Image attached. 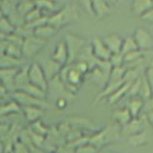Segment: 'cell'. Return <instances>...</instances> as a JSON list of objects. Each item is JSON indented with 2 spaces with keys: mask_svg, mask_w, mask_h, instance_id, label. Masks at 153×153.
<instances>
[{
  "mask_svg": "<svg viewBox=\"0 0 153 153\" xmlns=\"http://www.w3.org/2000/svg\"><path fill=\"white\" fill-rule=\"evenodd\" d=\"M117 123L109 124L100 131L89 137V143L99 149L105 145L113 143L120 138L121 128Z\"/></svg>",
  "mask_w": 153,
  "mask_h": 153,
  "instance_id": "cell-1",
  "label": "cell"
},
{
  "mask_svg": "<svg viewBox=\"0 0 153 153\" xmlns=\"http://www.w3.org/2000/svg\"><path fill=\"white\" fill-rule=\"evenodd\" d=\"M78 19V13L74 7L66 6L61 10L55 11L48 18V23L56 28L60 29L65 25L72 23Z\"/></svg>",
  "mask_w": 153,
  "mask_h": 153,
  "instance_id": "cell-2",
  "label": "cell"
},
{
  "mask_svg": "<svg viewBox=\"0 0 153 153\" xmlns=\"http://www.w3.org/2000/svg\"><path fill=\"white\" fill-rule=\"evenodd\" d=\"M64 41L67 45L69 53L68 65L73 64L79 58V55L85 47L86 40L85 38L76 34L67 33L64 37Z\"/></svg>",
  "mask_w": 153,
  "mask_h": 153,
  "instance_id": "cell-3",
  "label": "cell"
},
{
  "mask_svg": "<svg viewBox=\"0 0 153 153\" xmlns=\"http://www.w3.org/2000/svg\"><path fill=\"white\" fill-rule=\"evenodd\" d=\"M12 100L17 102L21 108L39 107L46 110L50 108L51 107L50 104L46 102V100L36 98L22 91H13L12 94Z\"/></svg>",
  "mask_w": 153,
  "mask_h": 153,
  "instance_id": "cell-4",
  "label": "cell"
},
{
  "mask_svg": "<svg viewBox=\"0 0 153 153\" xmlns=\"http://www.w3.org/2000/svg\"><path fill=\"white\" fill-rule=\"evenodd\" d=\"M28 76L30 83L47 92L49 81L46 79L41 64L38 62H33L30 64L28 68Z\"/></svg>",
  "mask_w": 153,
  "mask_h": 153,
  "instance_id": "cell-5",
  "label": "cell"
},
{
  "mask_svg": "<svg viewBox=\"0 0 153 153\" xmlns=\"http://www.w3.org/2000/svg\"><path fill=\"white\" fill-rule=\"evenodd\" d=\"M46 44V40H41L32 35L24 40L22 46V57L24 58H32L37 55Z\"/></svg>",
  "mask_w": 153,
  "mask_h": 153,
  "instance_id": "cell-6",
  "label": "cell"
},
{
  "mask_svg": "<svg viewBox=\"0 0 153 153\" xmlns=\"http://www.w3.org/2000/svg\"><path fill=\"white\" fill-rule=\"evenodd\" d=\"M132 37L140 50L149 52L153 48V36L146 28L143 27L136 28Z\"/></svg>",
  "mask_w": 153,
  "mask_h": 153,
  "instance_id": "cell-7",
  "label": "cell"
},
{
  "mask_svg": "<svg viewBox=\"0 0 153 153\" xmlns=\"http://www.w3.org/2000/svg\"><path fill=\"white\" fill-rule=\"evenodd\" d=\"M91 52L98 61H109L112 53L103 42L102 39L95 37L91 43Z\"/></svg>",
  "mask_w": 153,
  "mask_h": 153,
  "instance_id": "cell-8",
  "label": "cell"
},
{
  "mask_svg": "<svg viewBox=\"0 0 153 153\" xmlns=\"http://www.w3.org/2000/svg\"><path fill=\"white\" fill-rule=\"evenodd\" d=\"M51 58L63 67L68 65L69 53L64 40H61L57 43L55 49L51 55Z\"/></svg>",
  "mask_w": 153,
  "mask_h": 153,
  "instance_id": "cell-9",
  "label": "cell"
},
{
  "mask_svg": "<svg viewBox=\"0 0 153 153\" xmlns=\"http://www.w3.org/2000/svg\"><path fill=\"white\" fill-rule=\"evenodd\" d=\"M19 69H0V83L8 91H14V78Z\"/></svg>",
  "mask_w": 153,
  "mask_h": 153,
  "instance_id": "cell-10",
  "label": "cell"
},
{
  "mask_svg": "<svg viewBox=\"0 0 153 153\" xmlns=\"http://www.w3.org/2000/svg\"><path fill=\"white\" fill-rule=\"evenodd\" d=\"M103 42L112 54L120 53L122 49L123 38L117 34H111L102 39Z\"/></svg>",
  "mask_w": 153,
  "mask_h": 153,
  "instance_id": "cell-11",
  "label": "cell"
},
{
  "mask_svg": "<svg viewBox=\"0 0 153 153\" xmlns=\"http://www.w3.org/2000/svg\"><path fill=\"white\" fill-rule=\"evenodd\" d=\"M143 131H145L144 123L139 117L134 118L128 124L121 127V134H125L127 137Z\"/></svg>",
  "mask_w": 153,
  "mask_h": 153,
  "instance_id": "cell-12",
  "label": "cell"
},
{
  "mask_svg": "<svg viewBox=\"0 0 153 153\" xmlns=\"http://www.w3.org/2000/svg\"><path fill=\"white\" fill-rule=\"evenodd\" d=\"M42 67H43V71H44L45 75L46 76V79L49 82L52 79L58 76L60 72L62 70L63 66H61L58 63L55 62L50 58L44 63V65L42 66Z\"/></svg>",
  "mask_w": 153,
  "mask_h": 153,
  "instance_id": "cell-13",
  "label": "cell"
},
{
  "mask_svg": "<svg viewBox=\"0 0 153 153\" xmlns=\"http://www.w3.org/2000/svg\"><path fill=\"white\" fill-rule=\"evenodd\" d=\"M44 109L39 107H24L22 108V112L25 120L30 123H34L40 120L44 115Z\"/></svg>",
  "mask_w": 153,
  "mask_h": 153,
  "instance_id": "cell-14",
  "label": "cell"
},
{
  "mask_svg": "<svg viewBox=\"0 0 153 153\" xmlns=\"http://www.w3.org/2000/svg\"><path fill=\"white\" fill-rule=\"evenodd\" d=\"M115 123L119 125L120 126L123 127L131 122L134 118L131 114L130 111L127 108H123L117 109L114 111L112 115Z\"/></svg>",
  "mask_w": 153,
  "mask_h": 153,
  "instance_id": "cell-15",
  "label": "cell"
},
{
  "mask_svg": "<svg viewBox=\"0 0 153 153\" xmlns=\"http://www.w3.org/2000/svg\"><path fill=\"white\" fill-rule=\"evenodd\" d=\"M57 31L58 30L56 28L49 25V23H46L34 28L33 30V35L41 40L47 41L49 39H50L56 34Z\"/></svg>",
  "mask_w": 153,
  "mask_h": 153,
  "instance_id": "cell-16",
  "label": "cell"
},
{
  "mask_svg": "<svg viewBox=\"0 0 153 153\" xmlns=\"http://www.w3.org/2000/svg\"><path fill=\"white\" fill-rule=\"evenodd\" d=\"M28 68H29V65H25L18 70L14 78V91L20 90L30 82L29 76H28Z\"/></svg>",
  "mask_w": 153,
  "mask_h": 153,
  "instance_id": "cell-17",
  "label": "cell"
},
{
  "mask_svg": "<svg viewBox=\"0 0 153 153\" xmlns=\"http://www.w3.org/2000/svg\"><path fill=\"white\" fill-rule=\"evenodd\" d=\"M152 7V0H133L131 3V11L139 17Z\"/></svg>",
  "mask_w": 153,
  "mask_h": 153,
  "instance_id": "cell-18",
  "label": "cell"
},
{
  "mask_svg": "<svg viewBox=\"0 0 153 153\" xmlns=\"http://www.w3.org/2000/svg\"><path fill=\"white\" fill-rule=\"evenodd\" d=\"M90 79L91 82L97 86L104 88L107 85L108 82L109 77L106 74H105L100 68L95 67L89 72Z\"/></svg>",
  "mask_w": 153,
  "mask_h": 153,
  "instance_id": "cell-19",
  "label": "cell"
},
{
  "mask_svg": "<svg viewBox=\"0 0 153 153\" xmlns=\"http://www.w3.org/2000/svg\"><path fill=\"white\" fill-rule=\"evenodd\" d=\"M143 107H144V101L140 97H137L130 98L126 108L132 115L133 118H137L143 111Z\"/></svg>",
  "mask_w": 153,
  "mask_h": 153,
  "instance_id": "cell-20",
  "label": "cell"
},
{
  "mask_svg": "<svg viewBox=\"0 0 153 153\" xmlns=\"http://www.w3.org/2000/svg\"><path fill=\"white\" fill-rule=\"evenodd\" d=\"M94 16L102 17L110 10L108 0H91Z\"/></svg>",
  "mask_w": 153,
  "mask_h": 153,
  "instance_id": "cell-21",
  "label": "cell"
},
{
  "mask_svg": "<svg viewBox=\"0 0 153 153\" xmlns=\"http://www.w3.org/2000/svg\"><path fill=\"white\" fill-rule=\"evenodd\" d=\"M24 63L22 59H16L5 54L0 57V69L20 68L21 66H23Z\"/></svg>",
  "mask_w": 153,
  "mask_h": 153,
  "instance_id": "cell-22",
  "label": "cell"
},
{
  "mask_svg": "<svg viewBox=\"0 0 153 153\" xmlns=\"http://www.w3.org/2000/svg\"><path fill=\"white\" fill-rule=\"evenodd\" d=\"M130 85H131V83H124L123 85H121L110 97H108V103L111 105H113L117 103L120 100H122L124 97H126Z\"/></svg>",
  "mask_w": 153,
  "mask_h": 153,
  "instance_id": "cell-23",
  "label": "cell"
},
{
  "mask_svg": "<svg viewBox=\"0 0 153 153\" xmlns=\"http://www.w3.org/2000/svg\"><path fill=\"white\" fill-rule=\"evenodd\" d=\"M17 91H22L26 94L36 97V98L40 99V100H46V96H47V92H46L38 87L35 86L33 84L30 83V82L27 84L26 85H25L23 88H21L20 90H17Z\"/></svg>",
  "mask_w": 153,
  "mask_h": 153,
  "instance_id": "cell-24",
  "label": "cell"
},
{
  "mask_svg": "<svg viewBox=\"0 0 153 153\" xmlns=\"http://www.w3.org/2000/svg\"><path fill=\"white\" fill-rule=\"evenodd\" d=\"M21 111H22V108L13 100L11 101L4 103L2 105H0V116L18 114Z\"/></svg>",
  "mask_w": 153,
  "mask_h": 153,
  "instance_id": "cell-25",
  "label": "cell"
},
{
  "mask_svg": "<svg viewBox=\"0 0 153 153\" xmlns=\"http://www.w3.org/2000/svg\"><path fill=\"white\" fill-rule=\"evenodd\" d=\"M127 141L131 146H140L144 145L147 142V136L146 131H143L137 134L127 137Z\"/></svg>",
  "mask_w": 153,
  "mask_h": 153,
  "instance_id": "cell-26",
  "label": "cell"
},
{
  "mask_svg": "<svg viewBox=\"0 0 153 153\" xmlns=\"http://www.w3.org/2000/svg\"><path fill=\"white\" fill-rule=\"evenodd\" d=\"M126 72V68L125 66L117 67H113L111 71L110 76H109L108 82H124L123 78L125 76V73Z\"/></svg>",
  "mask_w": 153,
  "mask_h": 153,
  "instance_id": "cell-27",
  "label": "cell"
},
{
  "mask_svg": "<svg viewBox=\"0 0 153 153\" xmlns=\"http://www.w3.org/2000/svg\"><path fill=\"white\" fill-rule=\"evenodd\" d=\"M137 49H139L132 36H128V37H126V38H123L122 49H121V53L123 55H125L126 54L130 53V52L137 50Z\"/></svg>",
  "mask_w": 153,
  "mask_h": 153,
  "instance_id": "cell-28",
  "label": "cell"
},
{
  "mask_svg": "<svg viewBox=\"0 0 153 153\" xmlns=\"http://www.w3.org/2000/svg\"><path fill=\"white\" fill-rule=\"evenodd\" d=\"M152 95L153 94L150 86H149V83L147 82L144 75H143V76H141V85H140L138 97L142 99L143 101H146V100L150 98Z\"/></svg>",
  "mask_w": 153,
  "mask_h": 153,
  "instance_id": "cell-29",
  "label": "cell"
},
{
  "mask_svg": "<svg viewBox=\"0 0 153 153\" xmlns=\"http://www.w3.org/2000/svg\"><path fill=\"white\" fill-rule=\"evenodd\" d=\"M5 55L12 58H16V59H22V48L16 45L12 44V43H7L5 48Z\"/></svg>",
  "mask_w": 153,
  "mask_h": 153,
  "instance_id": "cell-30",
  "label": "cell"
},
{
  "mask_svg": "<svg viewBox=\"0 0 153 153\" xmlns=\"http://www.w3.org/2000/svg\"><path fill=\"white\" fill-rule=\"evenodd\" d=\"M16 28L12 25L7 16H2L0 18V32L8 36L15 32Z\"/></svg>",
  "mask_w": 153,
  "mask_h": 153,
  "instance_id": "cell-31",
  "label": "cell"
},
{
  "mask_svg": "<svg viewBox=\"0 0 153 153\" xmlns=\"http://www.w3.org/2000/svg\"><path fill=\"white\" fill-rule=\"evenodd\" d=\"M34 7H35L34 2H33L31 1H24L18 4L16 10L18 13H19L22 16H23L25 17Z\"/></svg>",
  "mask_w": 153,
  "mask_h": 153,
  "instance_id": "cell-32",
  "label": "cell"
},
{
  "mask_svg": "<svg viewBox=\"0 0 153 153\" xmlns=\"http://www.w3.org/2000/svg\"><path fill=\"white\" fill-rule=\"evenodd\" d=\"M34 4L37 8L40 9L43 13L44 11H50L54 9L55 4L52 0H36ZM44 15V13H43Z\"/></svg>",
  "mask_w": 153,
  "mask_h": 153,
  "instance_id": "cell-33",
  "label": "cell"
},
{
  "mask_svg": "<svg viewBox=\"0 0 153 153\" xmlns=\"http://www.w3.org/2000/svg\"><path fill=\"white\" fill-rule=\"evenodd\" d=\"M140 85H141V76L138 78L137 80L133 82L132 83H131L126 97H129V98L138 97L140 89Z\"/></svg>",
  "mask_w": 153,
  "mask_h": 153,
  "instance_id": "cell-34",
  "label": "cell"
},
{
  "mask_svg": "<svg viewBox=\"0 0 153 153\" xmlns=\"http://www.w3.org/2000/svg\"><path fill=\"white\" fill-rule=\"evenodd\" d=\"M43 16H45V15H43V13H42L41 10L35 7L32 10H31V11L25 16V24L31 23V22H34V21L38 20L39 19L43 17Z\"/></svg>",
  "mask_w": 153,
  "mask_h": 153,
  "instance_id": "cell-35",
  "label": "cell"
},
{
  "mask_svg": "<svg viewBox=\"0 0 153 153\" xmlns=\"http://www.w3.org/2000/svg\"><path fill=\"white\" fill-rule=\"evenodd\" d=\"M109 62L111 64L112 67H122L125 64V60H124V55L121 52L120 53L112 54L109 59Z\"/></svg>",
  "mask_w": 153,
  "mask_h": 153,
  "instance_id": "cell-36",
  "label": "cell"
},
{
  "mask_svg": "<svg viewBox=\"0 0 153 153\" xmlns=\"http://www.w3.org/2000/svg\"><path fill=\"white\" fill-rule=\"evenodd\" d=\"M72 65L73 66V67H74L76 70H77L79 73L83 74L84 76H85L87 73H89V72L91 71L90 66L84 61L77 60V61H75L73 64H72Z\"/></svg>",
  "mask_w": 153,
  "mask_h": 153,
  "instance_id": "cell-37",
  "label": "cell"
},
{
  "mask_svg": "<svg viewBox=\"0 0 153 153\" xmlns=\"http://www.w3.org/2000/svg\"><path fill=\"white\" fill-rule=\"evenodd\" d=\"M30 129L34 131V132L43 136H44L46 133H48V128L45 126L40 120L32 123V126H31Z\"/></svg>",
  "mask_w": 153,
  "mask_h": 153,
  "instance_id": "cell-38",
  "label": "cell"
},
{
  "mask_svg": "<svg viewBox=\"0 0 153 153\" xmlns=\"http://www.w3.org/2000/svg\"><path fill=\"white\" fill-rule=\"evenodd\" d=\"M97 149L91 143H88L75 149V153H97Z\"/></svg>",
  "mask_w": 153,
  "mask_h": 153,
  "instance_id": "cell-39",
  "label": "cell"
},
{
  "mask_svg": "<svg viewBox=\"0 0 153 153\" xmlns=\"http://www.w3.org/2000/svg\"><path fill=\"white\" fill-rule=\"evenodd\" d=\"M11 152L12 153H30V149L22 142L18 140L13 144Z\"/></svg>",
  "mask_w": 153,
  "mask_h": 153,
  "instance_id": "cell-40",
  "label": "cell"
},
{
  "mask_svg": "<svg viewBox=\"0 0 153 153\" xmlns=\"http://www.w3.org/2000/svg\"><path fill=\"white\" fill-rule=\"evenodd\" d=\"M143 75H144L146 81H147L149 86H150L151 90H152V92L153 94V67L152 66H149V67L146 69Z\"/></svg>",
  "mask_w": 153,
  "mask_h": 153,
  "instance_id": "cell-41",
  "label": "cell"
},
{
  "mask_svg": "<svg viewBox=\"0 0 153 153\" xmlns=\"http://www.w3.org/2000/svg\"><path fill=\"white\" fill-rule=\"evenodd\" d=\"M78 1L80 4V5L86 10V12H88L91 16H94L91 0H78Z\"/></svg>",
  "mask_w": 153,
  "mask_h": 153,
  "instance_id": "cell-42",
  "label": "cell"
},
{
  "mask_svg": "<svg viewBox=\"0 0 153 153\" xmlns=\"http://www.w3.org/2000/svg\"><path fill=\"white\" fill-rule=\"evenodd\" d=\"M140 19L145 22L153 25V7L140 16Z\"/></svg>",
  "mask_w": 153,
  "mask_h": 153,
  "instance_id": "cell-43",
  "label": "cell"
},
{
  "mask_svg": "<svg viewBox=\"0 0 153 153\" xmlns=\"http://www.w3.org/2000/svg\"><path fill=\"white\" fill-rule=\"evenodd\" d=\"M68 100L66 97H59L57 98L56 101H55V106L58 108L60 110H64L67 108V104H68Z\"/></svg>",
  "mask_w": 153,
  "mask_h": 153,
  "instance_id": "cell-44",
  "label": "cell"
},
{
  "mask_svg": "<svg viewBox=\"0 0 153 153\" xmlns=\"http://www.w3.org/2000/svg\"><path fill=\"white\" fill-rule=\"evenodd\" d=\"M153 111V95L150 98L144 101V107H143V111L145 113L152 111Z\"/></svg>",
  "mask_w": 153,
  "mask_h": 153,
  "instance_id": "cell-45",
  "label": "cell"
},
{
  "mask_svg": "<svg viewBox=\"0 0 153 153\" xmlns=\"http://www.w3.org/2000/svg\"><path fill=\"white\" fill-rule=\"evenodd\" d=\"M11 126L6 123H0V138H2L3 137L6 135L10 131Z\"/></svg>",
  "mask_w": 153,
  "mask_h": 153,
  "instance_id": "cell-46",
  "label": "cell"
},
{
  "mask_svg": "<svg viewBox=\"0 0 153 153\" xmlns=\"http://www.w3.org/2000/svg\"><path fill=\"white\" fill-rule=\"evenodd\" d=\"M7 92L8 91L6 89L5 87L0 83V102L5 100L7 96Z\"/></svg>",
  "mask_w": 153,
  "mask_h": 153,
  "instance_id": "cell-47",
  "label": "cell"
},
{
  "mask_svg": "<svg viewBox=\"0 0 153 153\" xmlns=\"http://www.w3.org/2000/svg\"><path fill=\"white\" fill-rule=\"evenodd\" d=\"M146 117L148 122H149L151 125L153 126V111H152L146 113Z\"/></svg>",
  "mask_w": 153,
  "mask_h": 153,
  "instance_id": "cell-48",
  "label": "cell"
},
{
  "mask_svg": "<svg viewBox=\"0 0 153 153\" xmlns=\"http://www.w3.org/2000/svg\"><path fill=\"white\" fill-rule=\"evenodd\" d=\"M5 152V146H4V143L0 138V153H4Z\"/></svg>",
  "mask_w": 153,
  "mask_h": 153,
  "instance_id": "cell-49",
  "label": "cell"
},
{
  "mask_svg": "<svg viewBox=\"0 0 153 153\" xmlns=\"http://www.w3.org/2000/svg\"><path fill=\"white\" fill-rule=\"evenodd\" d=\"M6 38H7V36L4 35V34H2L1 32H0V42L5 41Z\"/></svg>",
  "mask_w": 153,
  "mask_h": 153,
  "instance_id": "cell-50",
  "label": "cell"
},
{
  "mask_svg": "<svg viewBox=\"0 0 153 153\" xmlns=\"http://www.w3.org/2000/svg\"><path fill=\"white\" fill-rule=\"evenodd\" d=\"M2 16H4V15H3V13H1V10H0V18H1Z\"/></svg>",
  "mask_w": 153,
  "mask_h": 153,
  "instance_id": "cell-51",
  "label": "cell"
},
{
  "mask_svg": "<svg viewBox=\"0 0 153 153\" xmlns=\"http://www.w3.org/2000/svg\"><path fill=\"white\" fill-rule=\"evenodd\" d=\"M149 66H152L153 67V58L152 59V61H151V64H150V65Z\"/></svg>",
  "mask_w": 153,
  "mask_h": 153,
  "instance_id": "cell-52",
  "label": "cell"
},
{
  "mask_svg": "<svg viewBox=\"0 0 153 153\" xmlns=\"http://www.w3.org/2000/svg\"><path fill=\"white\" fill-rule=\"evenodd\" d=\"M152 4H153V0H152Z\"/></svg>",
  "mask_w": 153,
  "mask_h": 153,
  "instance_id": "cell-53",
  "label": "cell"
},
{
  "mask_svg": "<svg viewBox=\"0 0 153 153\" xmlns=\"http://www.w3.org/2000/svg\"><path fill=\"white\" fill-rule=\"evenodd\" d=\"M152 127H153V126H152Z\"/></svg>",
  "mask_w": 153,
  "mask_h": 153,
  "instance_id": "cell-54",
  "label": "cell"
}]
</instances>
